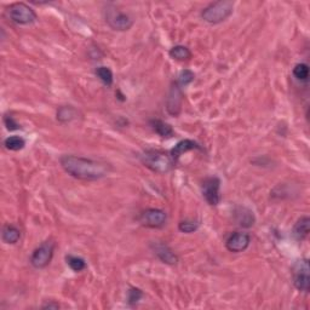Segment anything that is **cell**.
Here are the masks:
<instances>
[{
    "instance_id": "6da1fadb",
    "label": "cell",
    "mask_w": 310,
    "mask_h": 310,
    "mask_svg": "<svg viewBox=\"0 0 310 310\" xmlns=\"http://www.w3.org/2000/svg\"><path fill=\"white\" fill-rule=\"evenodd\" d=\"M59 164L64 172L80 181H97L108 176L111 166L106 162L81 158L77 155H63L59 159Z\"/></svg>"
},
{
    "instance_id": "7a4b0ae2",
    "label": "cell",
    "mask_w": 310,
    "mask_h": 310,
    "mask_svg": "<svg viewBox=\"0 0 310 310\" xmlns=\"http://www.w3.org/2000/svg\"><path fill=\"white\" fill-rule=\"evenodd\" d=\"M234 11V3L230 0H219L211 3L201 11V18L210 24H218L228 20Z\"/></svg>"
},
{
    "instance_id": "3957f363",
    "label": "cell",
    "mask_w": 310,
    "mask_h": 310,
    "mask_svg": "<svg viewBox=\"0 0 310 310\" xmlns=\"http://www.w3.org/2000/svg\"><path fill=\"white\" fill-rule=\"evenodd\" d=\"M141 161L150 170L158 172V174H166L171 171L175 166L170 154H166L160 150H146L141 155Z\"/></svg>"
},
{
    "instance_id": "277c9868",
    "label": "cell",
    "mask_w": 310,
    "mask_h": 310,
    "mask_svg": "<svg viewBox=\"0 0 310 310\" xmlns=\"http://www.w3.org/2000/svg\"><path fill=\"white\" fill-rule=\"evenodd\" d=\"M8 16L11 22L18 26H28L37 21L36 11L24 3H15L8 9Z\"/></svg>"
},
{
    "instance_id": "5b68a950",
    "label": "cell",
    "mask_w": 310,
    "mask_h": 310,
    "mask_svg": "<svg viewBox=\"0 0 310 310\" xmlns=\"http://www.w3.org/2000/svg\"><path fill=\"white\" fill-rule=\"evenodd\" d=\"M55 252V243L52 240H46L34 250L30 256V264L36 269H44L51 263Z\"/></svg>"
},
{
    "instance_id": "8992f818",
    "label": "cell",
    "mask_w": 310,
    "mask_h": 310,
    "mask_svg": "<svg viewBox=\"0 0 310 310\" xmlns=\"http://www.w3.org/2000/svg\"><path fill=\"white\" fill-rule=\"evenodd\" d=\"M106 21L113 30H118V32H126L133 26L132 18L115 8L108 9L106 12Z\"/></svg>"
},
{
    "instance_id": "52a82bcc",
    "label": "cell",
    "mask_w": 310,
    "mask_h": 310,
    "mask_svg": "<svg viewBox=\"0 0 310 310\" xmlns=\"http://www.w3.org/2000/svg\"><path fill=\"white\" fill-rule=\"evenodd\" d=\"M293 285L300 292L308 293L310 289L309 261L302 259L293 268Z\"/></svg>"
},
{
    "instance_id": "ba28073f",
    "label": "cell",
    "mask_w": 310,
    "mask_h": 310,
    "mask_svg": "<svg viewBox=\"0 0 310 310\" xmlns=\"http://www.w3.org/2000/svg\"><path fill=\"white\" fill-rule=\"evenodd\" d=\"M221 180L218 177H209L201 184L203 199L210 206H217L221 202Z\"/></svg>"
},
{
    "instance_id": "9c48e42d",
    "label": "cell",
    "mask_w": 310,
    "mask_h": 310,
    "mask_svg": "<svg viewBox=\"0 0 310 310\" xmlns=\"http://www.w3.org/2000/svg\"><path fill=\"white\" fill-rule=\"evenodd\" d=\"M140 222L143 225L153 229L162 228L167 222V215L160 209H148L141 215Z\"/></svg>"
},
{
    "instance_id": "30bf717a",
    "label": "cell",
    "mask_w": 310,
    "mask_h": 310,
    "mask_svg": "<svg viewBox=\"0 0 310 310\" xmlns=\"http://www.w3.org/2000/svg\"><path fill=\"white\" fill-rule=\"evenodd\" d=\"M251 244V236L250 234L243 233V231H236L233 233L225 241V247L229 252L240 253L246 251Z\"/></svg>"
},
{
    "instance_id": "8fae6325",
    "label": "cell",
    "mask_w": 310,
    "mask_h": 310,
    "mask_svg": "<svg viewBox=\"0 0 310 310\" xmlns=\"http://www.w3.org/2000/svg\"><path fill=\"white\" fill-rule=\"evenodd\" d=\"M182 101H183V93L182 87L178 85L177 83L172 84L170 92L167 97V112L174 117H177L182 109Z\"/></svg>"
},
{
    "instance_id": "7c38bea8",
    "label": "cell",
    "mask_w": 310,
    "mask_h": 310,
    "mask_svg": "<svg viewBox=\"0 0 310 310\" xmlns=\"http://www.w3.org/2000/svg\"><path fill=\"white\" fill-rule=\"evenodd\" d=\"M152 249L153 252L155 253V256L158 257L159 259L165 264H170L175 265L177 264L178 262V257L176 256L172 250L164 243H154L152 244Z\"/></svg>"
},
{
    "instance_id": "4fadbf2b",
    "label": "cell",
    "mask_w": 310,
    "mask_h": 310,
    "mask_svg": "<svg viewBox=\"0 0 310 310\" xmlns=\"http://www.w3.org/2000/svg\"><path fill=\"white\" fill-rule=\"evenodd\" d=\"M194 149L200 150L201 149V147H200L199 143H196L195 141H193V140H182L171 149L170 156L172 160H174L175 164H177L178 160H180V158L184 154V153L190 152V150H194Z\"/></svg>"
},
{
    "instance_id": "5bb4252c",
    "label": "cell",
    "mask_w": 310,
    "mask_h": 310,
    "mask_svg": "<svg viewBox=\"0 0 310 310\" xmlns=\"http://www.w3.org/2000/svg\"><path fill=\"white\" fill-rule=\"evenodd\" d=\"M150 127L155 131L159 136L162 139H171L175 136V131L170 124L165 123V121L159 120V119H153L149 121Z\"/></svg>"
},
{
    "instance_id": "9a60e30c",
    "label": "cell",
    "mask_w": 310,
    "mask_h": 310,
    "mask_svg": "<svg viewBox=\"0 0 310 310\" xmlns=\"http://www.w3.org/2000/svg\"><path fill=\"white\" fill-rule=\"evenodd\" d=\"M309 224H310V219L308 216L300 217L293 227V236L299 241L305 240L309 235V230H310Z\"/></svg>"
},
{
    "instance_id": "2e32d148",
    "label": "cell",
    "mask_w": 310,
    "mask_h": 310,
    "mask_svg": "<svg viewBox=\"0 0 310 310\" xmlns=\"http://www.w3.org/2000/svg\"><path fill=\"white\" fill-rule=\"evenodd\" d=\"M235 219H236L237 224H239L240 227H244V228L252 227V225L255 224V221H256L253 212L245 208L237 209V211L235 212Z\"/></svg>"
},
{
    "instance_id": "e0dca14e",
    "label": "cell",
    "mask_w": 310,
    "mask_h": 310,
    "mask_svg": "<svg viewBox=\"0 0 310 310\" xmlns=\"http://www.w3.org/2000/svg\"><path fill=\"white\" fill-rule=\"evenodd\" d=\"M2 239L8 245H15L21 239V230L15 225L8 224L3 228Z\"/></svg>"
},
{
    "instance_id": "ac0fdd59",
    "label": "cell",
    "mask_w": 310,
    "mask_h": 310,
    "mask_svg": "<svg viewBox=\"0 0 310 310\" xmlns=\"http://www.w3.org/2000/svg\"><path fill=\"white\" fill-rule=\"evenodd\" d=\"M77 117L78 111L72 107V106H62L57 111V120L62 124L71 123V121L74 120Z\"/></svg>"
},
{
    "instance_id": "d6986e66",
    "label": "cell",
    "mask_w": 310,
    "mask_h": 310,
    "mask_svg": "<svg viewBox=\"0 0 310 310\" xmlns=\"http://www.w3.org/2000/svg\"><path fill=\"white\" fill-rule=\"evenodd\" d=\"M168 55H170L171 58L176 59V61L183 62L190 59V57H192V51L184 45H176L168 51Z\"/></svg>"
},
{
    "instance_id": "ffe728a7",
    "label": "cell",
    "mask_w": 310,
    "mask_h": 310,
    "mask_svg": "<svg viewBox=\"0 0 310 310\" xmlns=\"http://www.w3.org/2000/svg\"><path fill=\"white\" fill-rule=\"evenodd\" d=\"M95 74L107 87H111L113 85V83H114V75H113V72L111 68L106 67V65H99V67H97Z\"/></svg>"
},
{
    "instance_id": "44dd1931",
    "label": "cell",
    "mask_w": 310,
    "mask_h": 310,
    "mask_svg": "<svg viewBox=\"0 0 310 310\" xmlns=\"http://www.w3.org/2000/svg\"><path fill=\"white\" fill-rule=\"evenodd\" d=\"M65 262H67L68 267H70L73 271H75V273H80V271L85 270L87 268L85 259L78 256H72V255L67 256L65 257Z\"/></svg>"
},
{
    "instance_id": "7402d4cb",
    "label": "cell",
    "mask_w": 310,
    "mask_h": 310,
    "mask_svg": "<svg viewBox=\"0 0 310 310\" xmlns=\"http://www.w3.org/2000/svg\"><path fill=\"white\" fill-rule=\"evenodd\" d=\"M4 147L11 152H18L26 147V141L20 136H10L4 141Z\"/></svg>"
},
{
    "instance_id": "603a6c76",
    "label": "cell",
    "mask_w": 310,
    "mask_h": 310,
    "mask_svg": "<svg viewBox=\"0 0 310 310\" xmlns=\"http://www.w3.org/2000/svg\"><path fill=\"white\" fill-rule=\"evenodd\" d=\"M292 73H293V77L296 78L297 80L304 81V83H306V81H308V78H309L308 64H305V63L296 64V65H294Z\"/></svg>"
},
{
    "instance_id": "cb8c5ba5",
    "label": "cell",
    "mask_w": 310,
    "mask_h": 310,
    "mask_svg": "<svg viewBox=\"0 0 310 310\" xmlns=\"http://www.w3.org/2000/svg\"><path fill=\"white\" fill-rule=\"evenodd\" d=\"M194 79H195V74H194V72H192L190 70H183L180 72V74H178L176 83L181 87H184L189 85V84H192Z\"/></svg>"
},
{
    "instance_id": "d4e9b609",
    "label": "cell",
    "mask_w": 310,
    "mask_h": 310,
    "mask_svg": "<svg viewBox=\"0 0 310 310\" xmlns=\"http://www.w3.org/2000/svg\"><path fill=\"white\" fill-rule=\"evenodd\" d=\"M200 228V223L198 221H182L178 224V229L184 234L195 233Z\"/></svg>"
},
{
    "instance_id": "484cf974",
    "label": "cell",
    "mask_w": 310,
    "mask_h": 310,
    "mask_svg": "<svg viewBox=\"0 0 310 310\" xmlns=\"http://www.w3.org/2000/svg\"><path fill=\"white\" fill-rule=\"evenodd\" d=\"M143 292L140 289H136V287H131L127 292V303L130 305H134L142 299Z\"/></svg>"
},
{
    "instance_id": "4316f807",
    "label": "cell",
    "mask_w": 310,
    "mask_h": 310,
    "mask_svg": "<svg viewBox=\"0 0 310 310\" xmlns=\"http://www.w3.org/2000/svg\"><path fill=\"white\" fill-rule=\"evenodd\" d=\"M4 124L6 128H8L9 131H15V130H20L21 126L18 125L16 121H15V119L11 117V115H5L4 118Z\"/></svg>"
},
{
    "instance_id": "83f0119b",
    "label": "cell",
    "mask_w": 310,
    "mask_h": 310,
    "mask_svg": "<svg viewBox=\"0 0 310 310\" xmlns=\"http://www.w3.org/2000/svg\"><path fill=\"white\" fill-rule=\"evenodd\" d=\"M42 308L43 309H59V304L58 303L51 302V303H46V304H44Z\"/></svg>"
}]
</instances>
